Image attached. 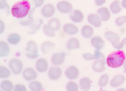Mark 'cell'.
<instances>
[{
  "label": "cell",
  "mask_w": 126,
  "mask_h": 91,
  "mask_svg": "<svg viewBox=\"0 0 126 91\" xmlns=\"http://www.w3.org/2000/svg\"><path fill=\"white\" fill-rule=\"evenodd\" d=\"M9 66L14 74L18 75L21 73L23 65V63L20 60L15 58L11 59L9 61Z\"/></svg>",
  "instance_id": "5b68a950"
},
{
  "label": "cell",
  "mask_w": 126,
  "mask_h": 91,
  "mask_svg": "<svg viewBox=\"0 0 126 91\" xmlns=\"http://www.w3.org/2000/svg\"><path fill=\"white\" fill-rule=\"evenodd\" d=\"M35 2V6L36 8H39L43 5L44 0H33Z\"/></svg>",
  "instance_id": "ab89813d"
},
{
  "label": "cell",
  "mask_w": 126,
  "mask_h": 91,
  "mask_svg": "<svg viewBox=\"0 0 126 91\" xmlns=\"http://www.w3.org/2000/svg\"><path fill=\"white\" fill-rule=\"evenodd\" d=\"M126 78L123 75H118L112 79L110 82V85L112 87H118L120 86L125 81Z\"/></svg>",
  "instance_id": "d6986e66"
},
{
  "label": "cell",
  "mask_w": 126,
  "mask_h": 91,
  "mask_svg": "<svg viewBox=\"0 0 126 91\" xmlns=\"http://www.w3.org/2000/svg\"><path fill=\"white\" fill-rule=\"evenodd\" d=\"M80 86L81 89L84 91L89 90L91 86V79L88 77H84L80 79Z\"/></svg>",
  "instance_id": "cb8c5ba5"
},
{
  "label": "cell",
  "mask_w": 126,
  "mask_h": 91,
  "mask_svg": "<svg viewBox=\"0 0 126 91\" xmlns=\"http://www.w3.org/2000/svg\"><path fill=\"white\" fill-rule=\"evenodd\" d=\"M94 54H92L90 53L84 54L83 57L86 60H92L94 59H98L100 58H105V56L102 53L98 50L94 51Z\"/></svg>",
  "instance_id": "2e32d148"
},
{
  "label": "cell",
  "mask_w": 126,
  "mask_h": 91,
  "mask_svg": "<svg viewBox=\"0 0 126 91\" xmlns=\"http://www.w3.org/2000/svg\"><path fill=\"white\" fill-rule=\"evenodd\" d=\"M97 14L101 17V18L103 21H107L110 18V12L109 9L106 7H102L97 11Z\"/></svg>",
  "instance_id": "ffe728a7"
},
{
  "label": "cell",
  "mask_w": 126,
  "mask_h": 91,
  "mask_svg": "<svg viewBox=\"0 0 126 91\" xmlns=\"http://www.w3.org/2000/svg\"><path fill=\"white\" fill-rule=\"evenodd\" d=\"M122 42L124 43V44H125L126 45V38H125L124 39L122 40Z\"/></svg>",
  "instance_id": "f6af8a7d"
},
{
  "label": "cell",
  "mask_w": 126,
  "mask_h": 91,
  "mask_svg": "<svg viewBox=\"0 0 126 91\" xmlns=\"http://www.w3.org/2000/svg\"><path fill=\"white\" fill-rule=\"evenodd\" d=\"M48 25L51 27L54 31H56L61 28V23L59 20L54 18L50 19L48 22Z\"/></svg>",
  "instance_id": "4316f807"
},
{
  "label": "cell",
  "mask_w": 126,
  "mask_h": 91,
  "mask_svg": "<svg viewBox=\"0 0 126 91\" xmlns=\"http://www.w3.org/2000/svg\"><path fill=\"white\" fill-rule=\"evenodd\" d=\"M0 8L1 9H5L7 15L9 14L10 13V7L8 4L6 2V0H0Z\"/></svg>",
  "instance_id": "8d00e7d4"
},
{
  "label": "cell",
  "mask_w": 126,
  "mask_h": 91,
  "mask_svg": "<svg viewBox=\"0 0 126 91\" xmlns=\"http://www.w3.org/2000/svg\"><path fill=\"white\" fill-rule=\"evenodd\" d=\"M109 76L107 74H104L101 76L98 82L99 85L101 87L106 86L108 83Z\"/></svg>",
  "instance_id": "1f68e13d"
},
{
  "label": "cell",
  "mask_w": 126,
  "mask_h": 91,
  "mask_svg": "<svg viewBox=\"0 0 126 91\" xmlns=\"http://www.w3.org/2000/svg\"><path fill=\"white\" fill-rule=\"evenodd\" d=\"M126 22V16L119 17L115 20V23L118 26H121Z\"/></svg>",
  "instance_id": "74e56055"
},
{
  "label": "cell",
  "mask_w": 126,
  "mask_h": 91,
  "mask_svg": "<svg viewBox=\"0 0 126 91\" xmlns=\"http://www.w3.org/2000/svg\"><path fill=\"white\" fill-rule=\"evenodd\" d=\"M14 90L15 91H26V87L22 84H17L15 86Z\"/></svg>",
  "instance_id": "f35d334b"
},
{
  "label": "cell",
  "mask_w": 126,
  "mask_h": 91,
  "mask_svg": "<svg viewBox=\"0 0 126 91\" xmlns=\"http://www.w3.org/2000/svg\"><path fill=\"white\" fill-rule=\"evenodd\" d=\"M110 8L113 14H118L122 10L120 6V1L118 0H115L111 3Z\"/></svg>",
  "instance_id": "83f0119b"
},
{
  "label": "cell",
  "mask_w": 126,
  "mask_h": 91,
  "mask_svg": "<svg viewBox=\"0 0 126 91\" xmlns=\"http://www.w3.org/2000/svg\"><path fill=\"white\" fill-rule=\"evenodd\" d=\"M106 2V0H95V3L97 6L103 5Z\"/></svg>",
  "instance_id": "60d3db41"
},
{
  "label": "cell",
  "mask_w": 126,
  "mask_h": 91,
  "mask_svg": "<svg viewBox=\"0 0 126 91\" xmlns=\"http://www.w3.org/2000/svg\"><path fill=\"white\" fill-rule=\"evenodd\" d=\"M81 33L84 38L86 39L90 38L94 34V29L90 26L85 25L82 28Z\"/></svg>",
  "instance_id": "44dd1931"
},
{
  "label": "cell",
  "mask_w": 126,
  "mask_h": 91,
  "mask_svg": "<svg viewBox=\"0 0 126 91\" xmlns=\"http://www.w3.org/2000/svg\"><path fill=\"white\" fill-rule=\"evenodd\" d=\"M25 51L26 55L29 58L34 59L39 56L38 55V45L33 41H29L27 43Z\"/></svg>",
  "instance_id": "277c9868"
},
{
  "label": "cell",
  "mask_w": 126,
  "mask_h": 91,
  "mask_svg": "<svg viewBox=\"0 0 126 91\" xmlns=\"http://www.w3.org/2000/svg\"><path fill=\"white\" fill-rule=\"evenodd\" d=\"M126 59V55L122 50H118L111 53L108 56L107 62L108 66L115 69L121 66Z\"/></svg>",
  "instance_id": "7a4b0ae2"
},
{
  "label": "cell",
  "mask_w": 126,
  "mask_h": 91,
  "mask_svg": "<svg viewBox=\"0 0 126 91\" xmlns=\"http://www.w3.org/2000/svg\"><path fill=\"white\" fill-rule=\"evenodd\" d=\"M89 22L94 27L98 28L102 25L101 19L98 15L95 14L89 15L88 17Z\"/></svg>",
  "instance_id": "5bb4252c"
},
{
  "label": "cell",
  "mask_w": 126,
  "mask_h": 91,
  "mask_svg": "<svg viewBox=\"0 0 126 91\" xmlns=\"http://www.w3.org/2000/svg\"><path fill=\"white\" fill-rule=\"evenodd\" d=\"M30 89L33 91H40L42 90L43 86L40 82L37 81H32L29 85Z\"/></svg>",
  "instance_id": "f546056e"
},
{
  "label": "cell",
  "mask_w": 126,
  "mask_h": 91,
  "mask_svg": "<svg viewBox=\"0 0 126 91\" xmlns=\"http://www.w3.org/2000/svg\"><path fill=\"white\" fill-rule=\"evenodd\" d=\"M105 58H101L95 61L93 63L92 69L96 72L101 73L105 70Z\"/></svg>",
  "instance_id": "4fadbf2b"
},
{
  "label": "cell",
  "mask_w": 126,
  "mask_h": 91,
  "mask_svg": "<svg viewBox=\"0 0 126 91\" xmlns=\"http://www.w3.org/2000/svg\"><path fill=\"white\" fill-rule=\"evenodd\" d=\"M11 75V71L6 67L1 66L0 67V77L1 78H5L10 77Z\"/></svg>",
  "instance_id": "4dcf8cb0"
},
{
  "label": "cell",
  "mask_w": 126,
  "mask_h": 91,
  "mask_svg": "<svg viewBox=\"0 0 126 91\" xmlns=\"http://www.w3.org/2000/svg\"><path fill=\"white\" fill-rule=\"evenodd\" d=\"M10 52L9 45L4 41L0 42V56L1 57L7 56Z\"/></svg>",
  "instance_id": "603a6c76"
},
{
  "label": "cell",
  "mask_w": 126,
  "mask_h": 91,
  "mask_svg": "<svg viewBox=\"0 0 126 91\" xmlns=\"http://www.w3.org/2000/svg\"><path fill=\"white\" fill-rule=\"evenodd\" d=\"M31 8L29 2L26 0H23L17 2L13 5L11 10L12 14L16 18H23L28 14Z\"/></svg>",
  "instance_id": "6da1fadb"
},
{
  "label": "cell",
  "mask_w": 126,
  "mask_h": 91,
  "mask_svg": "<svg viewBox=\"0 0 126 91\" xmlns=\"http://www.w3.org/2000/svg\"><path fill=\"white\" fill-rule=\"evenodd\" d=\"M35 8L33 9L30 12L29 15V19L28 20L25 21H23L20 22V23L22 25L24 26H27L30 25L33 23L34 22V19L33 17H32V15L35 11Z\"/></svg>",
  "instance_id": "836d02e7"
},
{
  "label": "cell",
  "mask_w": 126,
  "mask_h": 91,
  "mask_svg": "<svg viewBox=\"0 0 126 91\" xmlns=\"http://www.w3.org/2000/svg\"><path fill=\"white\" fill-rule=\"evenodd\" d=\"M65 73L69 79L75 80L78 77L79 72L77 67L74 66H71L66 69Z\"/></svg>",
  "instance_id": "9c48e42d"
},
{
  "label": "cell",
  "mask_w": 126,
  "mask_h": 91,
  "mask_svg": "<svg viewBox=\"0 0 126 91\" xmlns=\"http://www.w3.org/2000/svg\"><path fill=\"white\" fill-rule=\"evenodd\" d=\"M67 47L68 49L70 50L78 49L80 47V43L79 40L76 38H71L68 41Z\"/></svg>",
  "instance_id": "d4e9b609"
},
{
  "label": "cell",
  "mask_w": 126,
  "mask_h": 91,
  "mask_svg": "<svg viewBox=\"0 0 126 91\" xmlns=\"http://www.w3.org/2000/svg\"><path fill=\"white\" fill-rule=\"evenodd\" d=\"M122 5L123 8L126 9V0H122Z\"/></svg>",
  "instance_id": "7bdbcfd3"
},
{
  "label": "cell",
  "mask_w": 126,
  "mask_h": 91,
  "mask_svg": "<svg viewBox=\"0 0 126 91\" xmlns=\"http://www.w3.org/2000/svg\"><path fill=\"white\" fill-rule=\"evenodd\" d=\"M43 31L45 34L49 37H53L56 34L54 30L48 25H45L43 27Z\"/></svg>",
  "instance_id": "d6a6232c"
},
{
  "label": "cell",
  "mask_w": 126,
  "mask_h": 91,
  "mask_svg": "<svg viewBox=\"0 0 126 91\" xmlns=\"http://www.w3.org/2000/svg\"><path fill=\"white\" fill-rule=\"evenodd\" d=\"M105 36L106 38L111 42L115 49L120 50L124 47V43L119 41L120 36L118 34L111 31H108L105 33Z\"/></svg>",
  "instance_id": "3957f363"
},
{
  "label": "cell",
  "mask_w": 126,
  "mask_h": 91,
  "mask_svg": "<svg viewBox=\"0 0 126 91\" xmlns=\"http://www.w3.org/2000/svg\"><path fill=\"white\" fill-rule=\"evenodd\" d=\"M66 89L68 91H77L79 89V87L75 82L70 81L66 85Z\"/></svg>",
  "instance_id": "e575fe53"
},
{
  "label": "cell",
  "mask_w": 126,
  "mask_h": 91,
  "mask_svg": "<svg viewBox=\"0 0 126 91\" xmlns=\"http://www.w3.org/2000/svg\"><path fill=\"white\" fill-rule=\"evenodd\" d=\"M23 75L25 80L28 81L35 80L38 76L37 73L35 70L32 68H26L24 70Z\"/></svg>",
  "instance_id": "8fae6325"
},
{
  "label": "cell",
  "mask_w": 126,
  "mask_h": 91,
  "mask_svg": "<svg viewBox=\"0 0 126 91\" xmlns=\"http://www.w3.org/2000/svg\"><path fill=\"white\" fill-rule=\"evenodd\" d=\"M124 67L125 71L124 72V73H126V61H125V63L124 64Z\"/></svg>",
  "instance_id": "ee69618b"
},
{
  "label": "cell",
  "mask_w": 126,
  "mask_h": 91,
  "mask_svg": "<svg viewBox=\"0 0 126 91\" xmlns=\"http://www.w3.org/2000/svg\"><path fill=\"white\" fill-rule=\"evenodd\" d=\"M91 43L92 46L96 49V50L100 51L104 47L105 43L102 38L100 36H94L91 40Z\"/></svg>",
  "instance_id": "ba28073f"
},
{
  "label": "cell",
  "mask_w": 126,
  "mask_h": 91,
  "mask_svg": "<svg viewBox=\"0 0 126 91\" xmlns=\"http://www.w3.org/2000/svg\"><path fill=\"white\" fill-rule=\"evenodd\" d=\"M48 64L45 59L41 58L38 59L36 64V67L38 72L44 73L46 72L48 69Z\"/></svg>",
  "instance_id": "e0dca14e"
},
{
  "label": "cell",
  "mask_w": 126,
  "mask_h": 91,
  "mask_svg": "<svg viewBox=\"0 0 126 91\" xmlns=\"http://www.w3.org/2000/svg\"><path fill=\"white\" fill-rule=\"evenodd\" d=\"M48 74L50 79L56 80L61 77L62 74V70L60 67H53L50 69Z\"/></svg>",
  "instance_id": "7c38bea8"
},
{
  "label": "cell",
  "mask_w": 126,
  "mask_h": 91,
  "mask_svg": "<svg viewBox=\"0 0 126 91\" xmlns=\"http://www.w3.org/2000/svg\"><path fill=\"white\" fill-rule=\"evenodd\" d=\"M0 34H2L3 33L5 28V24L2 20H0Z\"/></svg>",
  "instance_id": "b9f144b4"
},
{
  "label": "cell",
  "mask_w": 126,
  "mask_h": 91,
  "mask_svg": "<svg viewBox=\"0 0 126 91\" xmlns=\"http://www.w3.org/2000/svg\"><path fill=\"white\" fill-rule=\"evenodd\" d=\"M55 44L51 41H46L42 43L41 46V49L42 53L47 54L51 52L54 48Z\"/></svg>",
  "instance_id": "7402d4cb"
},
{
  "label": "cell",
  "mask_w": 126,
  "mask_h": 91,
  "mask_svg": "<svg viewBox=\"0 0 126 91\" xmlns=\"http://www.w3.org/2000/svg\"><path fill=\"white\" fill-rule=\"evenodd\" d=\"M0 87L4 91H11L14 89V85L11 81L6 80L1 82Z\"/></svg>",
  "instance_id": "f1b7e54d"
},
{
  "label": "cell",
  "mask_w": 126,
  "mask_h": 91,
  "mask_svg": "<svg viewBox=\"0 0 126 91\" xmlns=\"http://www.w3.org/2000/svg\"><path fill=\"white\" fill-rule=\"evenodd\" d=\"M63 29L65 33L71 35H75L79 31L78 27L74 24L71 23L65 24L63 27Z\"/></svg>",
  "instance_id": "ac0fdd59"
},
{
  "label": "cell",
  "mask_w": 126,
  "mask_h": 91,
  "mask_svg": "<svg viewBox=\"0 0 126 91\" xmlns=\"http://www.w3.org/2000/svg\"><path fill=\"white\" fill-rule=\"evenodd\" d=\"M58 10L61 13L68 14L72 11L73 6L69 2L66 1L59 2L57 5Z\"/></svg>",
  "instance_id": "8992f818"
},
{
  "label": "cell",
  "mask_w": 126,
  "mask_h": 91,
  "mask_svg": "<svg viewBox=\"0 0 126 91\" xmlns=\"http://www.w3.org/2000/svg\"><path fill=\"white\" fill-rule=\"evenodd\" d=\"M44 23L43 22V20L41 19H39V20L38 23H36V24L33 25L32 26V31H29V32L28 33L29 34H33L35 33V32L37 31V30H39L40 29V28H41V25L42 24Z\"/></svg>",
  "instance_id": "d590c367"
},
{
  "label": "cell",
  "mask_w": 126,
  "mask_h": 91,
  "mask_svg": "<svg viewBox=\"0 0 126 91\" xmlns=\"http://www.w3.org/2000/svg\"><path fill=\"white\" fill-rule=\"evenodd\" d=\"M66 55V53L65 52L54 54L51 59L52 63L56 66L62 64L65 61Z\"/></svg>",
  "instance_id": "52a82bcc"
},
{
  "label": "cell",
  "mask_w": 126,
  "mask_h": 91,
  "mask_svg": "<svg viewBox=\"0 0 126 91\" xmlns=\"http://www.w3.org/2000/svg\"><path fill=\"white\" fill-rule=\"evenodd\" d=\"M55 12V7L51 4H47L42 8L41 13L43 16L45 18L51 17L54 15Z\"/></svg>",
  "instance_id": "30bf717a"
},
{
  "label": "cell",
  "mask_w": 126,
  "mask_h": 91,
  "mask_svg": "<svg viewBox=\"0 0 126 91\" xmlns=\"http://www.w3.org/2000/svg\"><path fill=\"white\" fill-rule=\"evenodd\" d=\"M70 18L73 22L75 23H80L82 22L84 19L83 13L79 10H75L71 12Z\"/></svg>",
  "instance_id": "9a60e30c"
},
{
  "label": "cell",
  "mask_w": 126,
  "mask_h": 91,
  "mask_svg": "<svg viewBox=\"0 0 126 91\" xmlns=\"http://www.w3.org/2000/svg\"><path fill=\"white\" fill-rule=\"evenodd\" d=\"M21 39L20 36L17 34L13 33L9 35L8 36V42L12 45L17 44Z\"/></svg>",
  "instance_id": "484cf974"
}]
</instances>
